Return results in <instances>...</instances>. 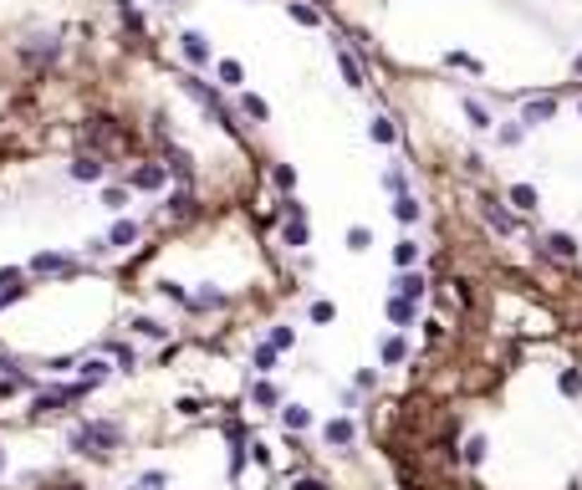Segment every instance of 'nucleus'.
Listing matches in <instances>:
<instances>
[{
    "label": "nucleus",
    "instance_id": "obj_1",
    "mask_svg": "<svg viewBox=\"0 0 582 490\" xmlns=\"http://www.w3.org/2000/svg\"><path fill=\"white\" fill-rule=\"evenodd\" d=\"M72 450L77 455H107V450H118V444H123V429H118V424L113 419H87V424H77V429H72Z\"/></svg>",
    "mask_w": 582,
    "mask_h": 490
},
{
    "label": "nucleus",
    "instance_id": "obj_2",
    "mask_svg": "<svg viewBox=\"0 0 582 490\" xmlns=\"http://www.w3.org/2000/svg\"><path fill=\"white\" fill-rule=\"evenodd\" d=\"M31 271H36V276H67V271H77V266H72V255H56V250H41L36 261H31Z\"/></svg>",
    "mask_w": 582,
    "mask_h": 490
},
{
    "label": "nucleus",
    "instance_id": "obj_3",
    "mask_svg": "<svg viewBox=\"0 0 582 490\" xmlns=\"http://www.w3.org/2000/svg\"><path fill=\"white\" fill-rule=\"evenodd\" d=\"M480 215H485L495 230H501V235H511V230H516V215H511V209H506L501 200H490V195L480 200Z\"/></svg>",
    "mask_w": 582,
    "mask_h": 490
},
{
    "label": "nucleus",
    "instance_id": "obj_4",
    "mask_svg": "<svg viewBox=\"0 0 582 490\" xmlns=\"http://www.w3.org/2000/svg\"><path fill=\"white\" fill-rule=\"evenodd\" d=\"M164 174H169L164 164H138L133 174H128V184L133 189H164Z\"/></svg>",
    "mask_w": 582,
    "mask_h": 490
},
{
    "label": "nucleus",
    "instance_id": "obj_5",
    "mask_svg": "<svg viewBox=\"0 0 582 490\" xmlns=\"http://www.w3.org/2000/svg\"><path fill=\"white\" fill-rule=\"evenodd\" d=\"M394 286H399V296H404V302H424V291H429V281H424L419 271H404Z\"/></svg>",
    "mask_w": 582,
    "mask_h": 490
},
{
    "label": "nucleus",
    "instance_id": "obj_6",
    "mask_svg": "<svg viewBox=\"0 0 582 490\" xmlns=\"http://www.w3.org/2000/svg\"><path fill=\"white\" fill-rule=\"evenodd\" d=\"M72 179H77V184H97V179H102V159L82 154V159L72 164Z\"/></svg>",
    "mask_w": 582,
    "mask_h": 490
},
{
    "label": "nucleus",
    "instance_id": "obj_7",
    "mask_svg": "<svg viewBox=\"0 0 582 490\" xmlns=\"http://www.w3.org/2000/svg\"><path fill=\"white\" fill-rule=\"evenodd\" d=\"M179 41H184V56H189V61H200V67H205V61H210V41H205L200 31H184Z\"/></svg>",
    "mask_w": 582,
    "mask_h": 490
},
{
    "label": "nucleus",
    "instance_id": "obj_8",
    "mask_svg": "<svg viewBox=\"0 0 582 490\" xmlns=\"http://www.w3.org/2000/svg\"><path fill=\"white\" fill-rule=\"evenodd\" d=\"M511 204H516V209H521V215H531V209H536V204H542V195H536V189H531V184H511Z\"/></svg>",
    "mask_w": 582,
    "mask_h": 490
},
{
    "label": "nucleus",
    "instance_id": "obj_9",
    "mask_svg": "<svg viewBox=\"0 0 582 490\" xmlns=\"http://www.w3.org/2000/svg\"><path fill=\"white\" fill-rule=\"evenodd\" d=\"M322 434H327V444H353V419H327V429H322Z\"/></svg>",
    "mask_w": 582,
    "mask_h": 490
},
{
    "label": "nucleus",
    "instance_id": "obj_10",
    "mask_svg": "<svg viewBox=\"0 0 582 490\" xmlns=\"http://www.w3.org/2000/svg\"><path fill=\"white\" fill-rule=\"evenodd\" d=\"M542 245H547V250H552V255H562V261H577V250H582V245H577V240H572V235H547V240H542Z\"/></svg>",
    "mask_w": 582,
    "mask_h": 490
},
{
    "label": "nucleus",
    "instance_id": "obj_11",
    "mask_svg": "<svg viewBox=\"0 0 582 490\" xmlns=\"http://www.w3.org/2000/svg\"><path fill=\"white\" fill-rule=\"evenodd\" d=\"M281 240H286L291 250H301V245L312 240V230H307V220H286V230H281Z\"/></svg>",
    "mask_w": 582,
    "mask_h": 490
},
{
    "label": "nucleus",
    "instance_id": "obj_12",
    "mask_svg": "<svg viewBox=\"0 0 582 490\" xmlns=\"http://www.w3.org/2000/svg\"><path fill=\"white\" fill-rule=\"evenodd\" d=\"M552 113H557V102H552V97H547V102H526V113H521V123H526V128H536V123H547Z\"/></svg>",
    "mask_w": 582,
    "mask_h": 490
},
{
    "label": "nucleus",
    "instance_id": "obj_13",
    "mask_svg": "<svg viewBox=\"0 0 582 490\" xmlns=\"http://www.w3.org/2000/svg\"><path fill=\"white\" fill-rule=\"evenodd\" d=\"M388 322H394V327H408V322H414V302L394 296V302H388Z\"/></svg>",
    "mask_w": 582,
    "mask_h": 490
},
{
    "label": "nucleus",
    "instance_id": "obj_14",
    "mask_svg": "<svg viewBox=\"0 0 582 490\" xmlns=\"http://www.w3.org/2000/svg\"><path fill=\"white\" fill-rule=\"evenodd\" d=\"M138 240V225L133 220H118L113 230H107V245H133Z\"/></svg>",
    "mask_w": 582,
    "mask_h": 490
},
{
    "label": "nucleus",
    "instance_id": "obj_15",
    "mask_svg": "<svg viewBox=\"0 0 582 490\" xmlns=\"http://www.w3.org/2000/svg\"><path fill=\"white\" fill-rule=\"evenodd\" d=\"M164 159H169L164 169H174V174H184V179H189V169H194V159L184 154V148H169V143H164Z\"/></svg>",
    "mask_w": 582,
    "mask_h": 490
},
{
    "label": "nucleus",
    "instance_id": "obj_16",
    "mask_svg": "<svg viewBox=\"0 0 582 490\" xmlns=\"http://www.w3.org/2000/svg\"><path fill=\"white\" fill-rule=\"evenodd\" d=\"M394 215H399V225H414V220H419V200H414V195H399V200H394Z\"/></svg>",
    "mask_w": 582,
    "mask_h": 490
},
{
    "label": "nucleus",
    "instance_id": "obj_17",
    "mask_svg": "<svg viewBox=\"0 0 582 490\" xmlns=\"http://www.w3.org/2000/svg\"><path fill=\"white\" fill-rule=\"evenodd\" d=\"M102 378H107V363L102 357H87V363H82V388H97Z\"/></svg>",
    "mask_w": 582,
    "mask_h": 490
},
{
    "label": "nucleus",
    "instance_id": "obj_18",
    "mask_svg": "<svg viewBox=\"0 0 582 490\" xmlns=\"http://www.w3.org/2000/svg\"><path fill=\"white\" fill-rule=\"evenodd\" d=\"M281 424H286V429H307V424H312V414L301 409V403H286V409H281Z\"/></svg>",
    "mask_w": 582,
    "mask_h": 490
},
{
    "label": "nucleus",
    "instance_id": "obj_19",
    "mask_svg": "<svg viewBox=\"0 0 582 490\" xmlns=\"http://www.w3.org/2000/svg\"><path fill=\"white\" fill-rule=\"evenodd\" d=\"M368 138H373V143H394V138H399V128L388 123V118H373V123H368Z\"/></svg>",
    "mask_w": 582,
    "mask_h": 490
},
{
    "label": "nucleus",
    "instance_id": "obj_20",
    "mask_svg": "<svg viewBox=\"0 0 582 490\" xmlns=\"http://www.w3.org/2000/svg\"><path fill=\"white\" fill-rule=\"evenodd\" d=\"M557 388H562L567 398H582V373H577V368H562V378H557Z\"/></svg>",
    "mask_w": 582,
    "mask_h": 490
},
{
    "label": "nucleus",
    "instance_id": "obj_21",
    "mask_svg": "<svg viewBox=\"0 0 582 490\" xmlns=\"http://www.w3.org/2000/svg\"><path fill=\"white\" fill-rule=\"evenodd\" d=\"M337 67H342V77H348V87H363V72H358V61L348 51H337Z\"/></svg>",
    "mask_w": 582,
    "mask_h": 490
},
{
    "label": "nucleus",
    "instance_id": "obj_22",
    "mask_svg": "<svg viewBox=\"0 0 582 490\" xmlns=\"http://www.w3.org/2000/svg\"><path fill=\"white\" fill-rule=\"evenodd\" d=\"M241 108H245V118H255V123H266V118H271V108H266L261 97H250V92L241 97Z\"/></svg>",
    "mask_w": 582,
    "mask_h": 490
},
{
    "label": "nucleus",
    "instance_id": "obj_23",
    "mask_svg": "<svg viewBox=\"0 0 582 490\" xmlns=\"http://www.w3.org/2000/svg\"><path fill=\"white\" fill-rule=\"evenodd\" d=\"M169 215H189V209H194V195H189V189H179V195H169Z\"/></svg>",
    "mask_w": 582,
    "mask_h": 490
},
{
    "label": "nucleus",
    "instance_id": "obj_24",
    "mask_svg": "<svg viewBox=\"0 0 582 490\" xmlns=\"http://www.w3.org/2000/svg\"><path fill=\"white\" fill-rule=\"evenodd\" d=\"M394 261H399V266L408 271V266L419 261V245H414V240H399V245H394Z\"/></svg>",
    "mask_w": 582,
    "mask_h": 490
},
{
    "label": "nucleus",
    "instance_id": "obj_25",
    "mask_svg": "<svg viewBox=\"0 0 582 490\" xmlns=\"http://www.w3.org/2000/svg\"><path fill=\"white\" fill-rule=\"evenodd\" d=\"M250 363H255V373H271V368H276V348H271V343H266V348H255V353H250Z\"/></svg>",
    "mask_w": 582,
    "mask_h": 490
},
{
    "label": "nucleus",
    "instance_id": "obj_26",
    "mask_svg": "<svg viewBox=\"0 0 582 490\" xmlns=\"http://www.w3.org/2000/svg\"><path fill=\"white\" fill-rule=\"evenodd\" d=\"M465 113H470V123H475V128H495L490 113H485V102H475V97H465Z\"/></svg>",
    "mask_w": 582,
    "mask_h": 490
},
{
    "label": "nucleus",
    "instance_id": "obj_27",
    "mask_svg": "<svg viewBox=\"0 0 582 490\" xmlns=\"http://www.w3.org/2000/svg\"><path fill=\"white\" fill-rule=\"evenodd\" d=\"M113 357H118V368H123V373H133V368H138V353L128 348V343H113Z\"/></svg>",
    "mask_w": 582,
    "mask_h": 490
},
{
    "label": "nucleus",
    "instance_id": "obj_28",
    "mask_svg": "<svg viewBox=\"0 0 582 490\" xmlns=\"http://www.w3.org/2000/svg\"><path fill=\"white\" fill-rule=\"evenodd\" d=\"M404 357H408L404 337H388V343H383V363H404Z\"/></svg>",
    "mask_w": 582,
    "mask_h": 490
},
{
    "label": "nucleus",
    "instance_id": "obj_29",
    "mask_svg": "<svg viewBox=\"0 0 582 490\" xmlns=\"http://www.w3.org/2000/svg\"><path fill=\"white\" fill-rule=\"evenodd\" d=\"M291 20H301V26H322V16L312 6H301V0H291Z\"/></svg>",
    "mask_w": 582,
    "mask_h": 490
},
{
    "label": "nucleus",
    "instance_id": "obj_30",
    "mask_svg": "<svg viewBox=\"0 0 582 490\" xmlns=\"http://www.w3.org/2000/svg\"><path fill=\"white\" fill-rule=\"evenodd\" d=\"M485 450H490V444H485V434H475V439L465 444V465H480V460H485Z\"/></svg>",
    "mask_w": 582,
    "mask_h": 490
},
{
    "label": "nucleus",
    "instance_id": "obj_31",
    "mask_svg": "<svg viewBox=\"0 0 582 490\" xmlns=\"http://www.w3.org/2000/svg\"><path fill=\"white\" fill-rule=\"evenodd\" d=\"M164 485H169V475H164V470H148V475H138V485H133V490H164Z\"/></svg>",
    "mask_w": 582,
    "mask_h": 490
},
{
    "label": "nucleus",
    "instance_id": "obj_32",
    "mask_svg": "<svg viewBox=\"0 0 582 490\" xmlns=\"http://www.w3.org/2000/svg\"><path fill=\"white\" fill-rule=\"evenodd\" d=\"M271 348L281 353V348H296V332L291 327H271Z\"/></svg>",
    "mask_w": 582,
    "mask_h": 490
},
{
    "label": "nucleus",
    "instance_id": "obj_33",
    "mask_svg": "<svg viewBox=\"0 0 582 490\" xmlns=\"http://www.w3.org/2000/svg\"><path fill=\"white\" fill-rule=\"evenodd\" d=\"M276 398H281V393H276V383H255V403H261V409H271Z\"/></svg>",
    "mask_w": 582,
    "mask_h": 490
},
{
    "label": "nucleus",
    "instance_id": "obj_34",
    "mask_svg": "<svg viewBox=\"0 0 582 490\" xmlns=\"http://www.w3.org/2000/svg\"><path fill=\"white\" fill-rule=\"evenodd\" d=\"M241 77H245V72H241V61H220V82H225V87H235Z\"/></svg>",
    "mask_w": 582,
    "mask_h": 490
},
{
    "label": "nucleus",
    "instance_id": "obj_35",
    "mask_svg": "<svg viewBox=\"0 0 582 490\" xmlns=\"http://www.w3.org/2000/svg\"><path fill=\"white\" fill-rule=\"evenodd\" d=\"M495 143H501V148H516V143H521V128H516V123H506L501 133H495Z\"/></svg>",
    "mask_w": 582,
    "mask_h": 490
},
{
    "label": "nucleus",
    "instance_id": "obj_36",
    "mask_svg": "<svg viewBox=\"0 0 582 490\" xmlns=\"http://www.w3.org/2000/svg\"><path fill=\"white\" fill-rule=\"evenodd\" d=\"M276 184L291 195V189H296V169H291V164H276Z\"/></svg>",
    "mask_w": 582,
    "mask_h": 490
},
{
    "label": "nucleus",
    "instance_id": "obj_37",
    "mask_svg": "<svg viewBox=\"0 0 582 490\" xmlns=\"http://www.w3.org/2000/svg\"><path fill=\"white\" fill-rule=\"evenodd\" d=\"M368 240H373V235H368L363 225H353V230H348V250H368Z\"/></svg>",
    "mask_w": 582,
    "mask_h": 490
},
{
    "label": "nucleus",
    "instance_id": "obj_38",
    "mask_svg": "<svg viewBox=\"0 0 582 490\" xmlns=\"http://www.w3.org/2000/svg\"><path fill=\"white\" fill-rule=\"evenodd\" d=\"M133 327H138L143 337H164V332H169V327H159V322H154V317H133Z\"/></svg>",
    "mask_w": 582,
    "mask_h": 490
},
{
    "label": "nucleus",
    "instance_id": "obj_39",
    "mask_svg": "<svg viewBox=\"0 0 582 490\" xmlns=\"http://www.w3.org/2000/svg\"><path fill=\"white\" fill-rule=\"evenodd\" d=\"M444 61H449V67H465V72H480V61H475V56H465V51H449Z\"/></svg>",
    "mask_w": 582,
    "mask_h": 490
},
{
    "label": "nucleus",
    "instance_id": "obj_40",
    "mask_svg": "<svg viewBox=\"0 0 582 490\" xmlns=\"http://www.w3.org/2000/svg\"><path fill=\"white\" fill-rule=\"evenodd\" d=\"M383 189H394V195H408V189H404V169H388V174H383Z\"/></svg>",
    "mask_w": 582,
    "mask_h": 490
},
{
    "label": "nucleus",
    "instance_id": "obj_41",
    "mask_svg": "<svg viewBox=\"0 0 582 490\" xmlns=\"http://www.w3.org/2000/svg\"><path fill=\"white\" fill-rule=\"evenodd\" d=\"M102 204L107 209H123L128 204V189H102Z\"/></svg>",
    "mask_w": 582,
    "mask_h": 490
},
{
    "label": "nucleus",
    "instance_id": "obj_42",
    "mask_svg": "<svg viewBox=\"0 0 582 490\" xmlns=\"http://www.w3.org/2000/svg\"><path fill=\"white\" fill-rule=\"evenodd\" d=\"M286 220H307V204H301V200H296V195H291V200H286Z\"/></svg>",
    "mask_w": 582,
    "mask_h": 490
},
{
    "label": "nucleus",
    "instance_id": "obj_43",
    "mask_svg": "<svg viewBox=\"0 0 582 490\" xmlns=\"http://www.w3.org/2000/svg\"><path fill=\"white\" fill-rule=\"evenodd\" d=\"M312 322H332V302H317L312 307Z\"/></svg>",
    "mask_w": 582,
    "mask_h": 490
},
{
    "label": "nucleus",
    "instance_id": "obj_44",
    "mask_svg": "<svg viewBox=\"0 0 582 490\" xmlns=\"http://www.w3.org/2000/svg\"><path fill=\"white\" fill-rule=\"evenodd\" d=\"M159 291H164V296H174V302H189V296H184V286H179V281H164Z\"/></svg>",
    "mask_w": 582,
    "mask_h": 490
},
{
    "label": "nucleus",
    "instance_id": "obj_45",
    "mask_svg": "<svg viewBox=\"0 0 582 490\" xmlns=\"http://www.w3.org/2000/svg\"><path fill=\"white\" fill-rule=\"evenodd\" d=\"M291 490H322L317 480H291Z\"/></svg>",
    "mask_w": 582,
    "mask_h": 490
},
{
    "label": "nucleus",
    "instance_id": "obj_46",
    "mask_svg": "<svg viewBox=\"0 0 582 490\" xmlns=\"http://www.w3.org/2000/svg\"><path fill=\"white\" fill-rule=\"evenodd\" d=\"M577 72H582V56H577Z\"/></svg>",
    "mask_w": 582,
    "mask_h": 490
}]
</instances>
